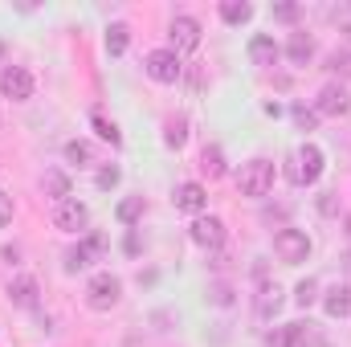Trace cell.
<instances>
[{"instance_id":"6da1fadb","label":"cell","mask_w":351,"mask_h":347,"mask_svg":"<svg viewBox=\"0 0 351 347\" xmlns=\"http://www.w3.org/2000/svg\"><path fill=\"white\" fill-rule=\"evenodd\" d=\"M286 176H290V184H298V188L315 184V180L323 176V152H319L315 143L294 147V152H290V160H286Z\"/></svg>"},{"instance_id":"7a4b0ae2","label":"cell","mask_w":351,"mask_h":347,"mask_svg":"<svg viewBox=\"0 0 351 347\" xmlns=\"http://www.w3.org/2000/svg\"><path fill=\"white\" fill-rule=\"evenodd\" d=\"M237 188H241V196H269V188H274V164H269V160H250V164H241Z\"/></svg>"},{"instance_id":"3957f363","label":"cell","mask_w":351,"mask_h":347,"mask_svg":"<svg viewBox=\"0 0 351 347\" xmlns=\"http://www.w3.org/2000/svg\"><path fill=\"white\" fill-rule=\"evenodd\" d=\"M123 298V282L114 278V274H94L86 286V302L94 311H110L114 302Z\"/></svg>"},{"instance_id":"277c9868","label":"cell","mask_w":351,"mask_h":347,"mask_svg":"<svg viewBox=\"0 0 351 347\" xmlns=\"http://www.w3.org/2000/svg\"><path fill=\"white\" fill-rule=\"evenodd\" d=\"M274 254L286 261V265H298V261L311 258V237H306L302 229H282V233L274 237Z\"/></svg>"},{"instance_id":"5b68a950","label":"cell","mask_w":351,"mask_h":347,"mask_svg":"<svg viewBox=\"0 0 351 347\" xmlns=\"http://www.w3.org/2000/svg\"><path fill=\"white\" fill-rule=\"evenodd\" d=\"M143 70H147V78H152V82H164V86H168V82L180 78V70H184V66H180V53H172V49H152V53H147V62H143Z\"/></svg>"},{"instance_id":"8992f818","label":"cell","mask_w":351,"mask_h":347,"mask_svg":"<svg viewBox=\"0 0 351 347\" xmlns=\"http://www.w3.org/2000/svg\"><path fill=\"white\" fill-rule=\"evenodd\" d=\"M53 225L62 229V233H82L90 225V213H86V204L82 200H58V208H53Z\"/></svg>"},{"instance_id":"52a82bcc","label":"cell","mask_w":351,"mask_h":347,"mask_svg":"<svg viewBox=\"0 0 351 347\" xmlns=\"http://www.w3.org/2000/svg\"><path fill=\"white\" fill-rule=\"evenodd\" d=\"M0 94H4V98H12V102L33 98V74H29L25 66H8V70L0 74Z\"/></svg>"},{"instance_id":"ba28073f","label":"cell","mask_w":351,"mask_h":347,"mask_svg":"<svg viewBox=\"0 0 351 347\" xmlns=\"http://www.w3.org/2000/svg\"><path fill=\"white\" fill-rule=\"evenodd\" d=\"M351 110V98L348 90L339 86V82H327V86L319 90V98H315V115H331V119H339V115H348Z\"/></svg>"},{"instance_id":"9c48e42d","label":"cell","mask_w":351,"mask_h":347,"mask_svg":"<svg viewBox=\"0 0 351 347\" xmlns=\"http://www.w3.org/2000/svg\"><path fill=\"white\" fill-rule=\"evenodd\" d=\"M200 45V21L196 16H176L172 21V53H192Z\"/></svg>"},{"instance_id":"30bf717a","label":"cell","mask_w":351,"mask_h":347,"mask_svg":"<svg viewBox=\"0 0 351 347\" xmlns=\"http://www.w3.org/2000/svg\"><path fill=\"white\" fill-rule=\"evenodd\" d=\"M172 204L180 213H200L204 204H208V192H204V184H196V180H188V184H180L172 192Z\"/></svg>"},{"instance_id":"8fae6325","label":"cell","mask_w":351,"mask_h":347,"mask_svg":"<svg viewBox=\"0 0 351 347\" xmlns=\"http://www.w3.org/2000/svg\"><path fill=\"white\" fill-rule=\"evenodd\" d=\"M192 241L204 246V250H217V246L225 241V225H221L217 217H196V221H192Z\"/></svg>"},{"instance_id":"7c38bea8","label":"cell","mask_w":351,"mask_h":347,"mask_svg":"<svg viewBox=\"0 0 351 347\" xmlns=\"http://www.w3.org/2000/svg\"><path fill=\"white\" fill-rule=\"evenodd\" d=\"M94 254H102V237L94 233L86 246H74V250H66V274H78V270H86Z\"/></svg>"},{"instance_id":"4fadbf2b","label":"cell","mask_w":351,"mask_h":347,"mask_svg":"<svg viewBox=\"0 0 351 347\" xmlns=\"http://www.w3.org/2000/svg\"><path fill=\"white\" fill-rule=\"evenodd\" d=\"M323 311H327L331 319H348V315H351V286H348V282L327 290V298H323Z\"/></svg>"},{"instance_id":"5bb4252c","label":"cell","mask_w":351,"mask_h":347,"mask_svg":"<svg viewBox=\"0 0 351 347\" xmlns=\"http://www.w3.org/2000/svg\"><path fill=\"white\" fill-rule=\"evenodd\" d=\"M311 339V323H286L282 331L269 335V347H298Z\"/></svg>"},{"instance_id":"9a60e30c","label":"cell","mask_w":351,"mask_h":347,"mask_svg":"<svg viewBox=\"0 0 351 347\" xmlns=\"http://www.w3.org/2000/svg\"><path fill=\"white\" fill-rule=\"evenodd\" d=\"M286 58L294 66H306L315 58V37L311 33H290V45H286Z\"/></svg>"},{"instance_id":"2e32d148","label":"cell","mask_w":351,"mask_h":347,"mask_svg":"<svg viewBox=\"0 0 351 347\" xmlns=\"http://www.w3.org/2000/svg\"><path fill=\"white\" fill-rule=\"evenodd\" d=\"M250 62H254V66H274V62H278V45H274V37L258 33V37L250 41Z\"/></svg>"},{"instance_id":"e0dca14e","label":"cell","mask_w":351,"mask_h":347,"mask_svg":"<svg viewBox=\"0 0 351 347\" xmlns=\"http://www.w3.org/2000/svg\"><path fill=\"white\" fill-rule=\"evenodd\" d=\"M8 298L16 307H37V282L33 278H12L8 282Z\"/></svg>"},{"instance_id":"ac0fdd59","label":"cell","mask_w":351,"mask_h":347,"mask_svg":"<svg viewBox=\"0 0 351 347\" xmlns=\"http://www.w3.org/2000/svg\"><path fill=\"white\" fill-rule=\"evenodd\" d=\"M127 45H131V29H127L123 21H114V25L106 29V53H110V58H123Z\"/></svg>"},{"instance_id":"d6986e66","label":"cell","mask_w":351,"mask_h":347,"mask_svg":"<svg viewBox=\"0 0 351 347\" xmlns=\"http://www.w3.org/2000/svg\"><path fill=\"white\" fill-rule=\"evenodd\" d=\"M221 16L229 25H245V21H254V4H245V0H221Z\"/></svg>"},{"instance_id":"ffe728a7","label":"cell","mask_w":351,"mask_h":347,"mask_svg":"<svg viewBox=\"0 0 351 347\" xmlns=\"http://www.w3.org/2000/svg\"><path fill=\"white\" fill-rule=\"evenodd\" d=\"M200 172L208 176V180H221V176H225V156H221V147H204V152H200Z\"/></svg>"},{"instance_id":"44dd1931","label":"cell","mask_w":351,"mask_h":347,"mask_svg":"<svg viewBox=\"0 0 351 347\" xmlns=\"http://www.w3.org/2000/svg\"><path fill=\"white\" fill-rule=\"evenodd\" d=\"M41 188H45V196H53V200H70V176L66 172H45Z\"/></svg>"},{"instance_id":"7402d4cb","label":"cell","mask_w":351,"mask_h":347,"mask_svg":"<svg viewBox=\"0 0 351 347\" xmlns=\"http://www.w3.org/2000/svg\"><path fill=\"white\" fill-rule=\"evenodd\" d=\"M66 160L78 164V168H86V164H94V147H90L86 139H70L66 143Z\"/></svg>"},{"instance_id":"603a6c76","label":"cell","mask_w":351,"mask_h":347,"mask_svg":"<svg viewBox=\"0 0 351 347\" xmlns=\"http://www.w3.org/2000/svg\"><path fill=\"white\" fill-rule=\"evenodd\" d=\"M114 217H119L123 225H135V221L143 217V196H127V200L114 208Z\"/></svg>"},{"instance_id":"cb8c5ba5","label":"cell","mask_w":351,"mask_h":347,"mask_svg":"<svg viewBox=\"0 0 351 347\" xmlns=\"http://www.w3.org/2000/svg\"><path fill=\"white\" fill-rule=\"evenodd\" d=\"M278 307H282V290H278V286H265L262 298H258V315H262V319H269Z\"/></svg>"},{"instance_id":"d4e9b609","label":"cell","mask_w":351,"mask_h":347,"mask_svg":"<svg viewBox=\"0 0 351 347\" xmlns=\"http://www.w3.org/2000/svg\"><path fill=\"white\" fill-rule=\"evenodd\" d=\"M94 131H98V135H102L106 143H114V147L123 143V135H119V127H114V123H110L106 115H94Z\"/></svg>"},{"instance_id":"484cf974","label":"cell","mask_w":351,"mask_h":347,"mask_svg":"<svg viewBox=\"0 0 351 347\" xmlns=\"http://www.w3.org/2000/svg\"><path fill=\"white\" fill-rule=\"evenodd\" d=\"M164 139H168V147H184V139H188V123H184V119H168Z\"/></svg>"},{"instance_id":"4316f807","label":"cell","mask_w":351,"mask_h":347,"mask_svg":"<svg viewBox=\"0 0 351 347\" xmlns=\"http://www.w3.org/2000/svg\"><path fill=\"white\" fill-rule=\"evenodd\" d=\"M208 302H217V307H233V286H229V282H213V286H208Z\"/></svg>"},{"instance_id":"83f0119b","label":"cell","mask_w":351,"mask_h":347,"mask_svg":"<svg viewBox=\"0 0 351 347\" xmlns=\"http://www.w3.org/2000/svg\"><path fill=\"white\" fill-rule=\"evenodd\" d=\"M315 294H319V286H315L311 278H302V282L294 286V302H298V307H311V302H315Z\"/></svg>"},{"instance_id":"f1b7e54d","label":"cell","mask_w":351,"mask_h":347,"mask_svg":"<svg viewBox=\"0 0 351 347\" xmlns=\"http://www.w3.org/2000/svg\"><path fill=\"white\" fill-rule=\"evenodd\" d=\"M290 115H294V123H298V131H315V123H319V115H315V110H306V106H294Z\"/></svg>"},{"instance_id":"f546056e","label":"cell","mask_w":351,"mask_h":347,"mask_svg":"<svg viewBox=\"0 0 351 347\" xmlns=\"http://www.w3.org/2000/svg\"><path fill=\"white\" fill-rule=\"evenodd\" d=\"M119 168H114V164H110V168H102V172H98V188H102V192H110V188H114V184H119Z\"/></svg>"},{"instance_id":"4dcf8cb0","label":"cell","mask_w":351,"mask_h":347,"mask_svg":"<svg viewBox=\"0 0 351 347\" xmlns=\"http://www.w3.org/2000/svg\"><path fill=\"white\" fill-rule=\"evenodd\" d=\"M274 21H298V4H274Z\"/></svg>"},{"instance_id":"1f68e13d","label":"cell","mask_w":351,"mask_h":347,"mask_svg":"<svg viewBox=\"0 0 351 347\" xmlns=\"http://www.w3.org/2000/svg\"><path fill=\"white\" fill-rule=\"evenodd\" d=\"M8 221H12V196H8V192H0V229H4Z\"/></svg>"},{"instance_id":"d6a6232c","label":"cell","mask_w":351,"mask_h":347,"mask_svg":"<svg viewBox=\"0 0 351 347\" xmlns=\"http://www.w3.org/2000/svg\"><path fill=\"white\" fill-rule=\"evenodd\" d=\"M319 208H323V213H335V192H323V200H319Z\"/></svg>"},{"instance_id":"836d02e7","label":"cell","mask_w":351,"mask_h":347,"mask_svg":"<svg viewBox=\"0 0 351 347\" xmlns=\"http://www.w3.org/2000/svg\"><path fill=\"white\" fill-rule=\"evenodd\" d=\"M348 270H351V258H348Z\"/></svg>"}]
</instances>
